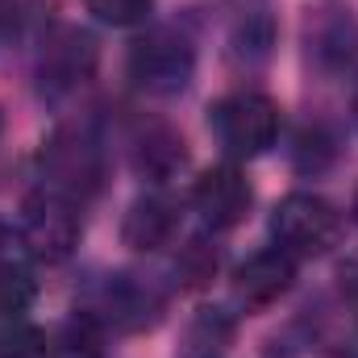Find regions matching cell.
<instances>
[{
	"mask_svg": "<svg viewBox=\"0 0 358 358\" xmlns=\"http://www.w3.org/2000/svg\"><path fill=\"white\" fill-rule=\"evenodd\" d=\"M0 138H4V113H0Z\"/></svg>",
	"mask_w": 358,
	"mask_h": 358,
	"instance_id": "obj_24",
	"label": "cell"
},
{
	"mask_svg": "<svg viewBox=\"0 0 358 358\" xmlns=\"http://www.w3.org/2000/svg\"><path fill=\"white\" fill-rule=\"evenodd\" d=\"M355 121H358V92H355Z\"/></svg>",
	"mask_w": 358,
	"mask_h": 358,
	"instance_id": "obj_25",
	"label": "cell"
},
{
	"mask_svg": "<svg viewBox=\"0 0 358 358\" xmlns=\"http://www.w3.org/2000/svg\"><path fill=\"white\" fill-rule=\"evenodd\" d=\"M0 358H50V338L29 325L0 329Z\"/></svg>",
	"mask_w": 358,
	"mask_h": 358,
	"instance_id": "obj_21",
	"label": "cell"
},
{
	"mask_svg": "<svg viewBox=\"0 0 358 358\" xmlns=\"http://www.w3.org/2000/svg\"><path fill=\"white\" fill-rule=\"evenodd\" d=\"M92 317L104 325V329H117V334H146L163 321L167 313V296L155 279L146 275H134V271H113L104 275L96 287H92L88 304Z\"/></svg>",
	"mask_w": 358,
	"mask_h": 358,
	"instance_id": "obj_4",
	"label": "cell"
},
{
	"mask_svg": "<svg viewBox=\"0 0 358 358\" xmlns=\"http://www.w3.org/2000/svg\"><path fill=\"white\" fill-rule=\"evenodd\" d=\"M176 234H179V204L167 192L138 196L121 217V242L138 255H155V250L171 246Z\"/></svg>",
	"mask_w": 358,
	"mask_h": 358,
	"instance_id": "obj_12",
	"label": "cell"
},
{
	"mask_svg": "<svg viewBox=\"0 0 358 358\" xmlns=\"http://www.w3.org/2000/svg\"><path fill=\"white\" fill-rule=\"evenodd\" d=\"M8 246V229H4V221H0V250Z\"/></svg>",
	"mask_w": 358,
	"mask_h": 358,
	"instance_id": "obj_22",
	"label": "cell"
},
{
	"mask_svg": "<svg viewBox=\"0 0 358 358\" xmlns=\"http://www.w3.org/2000/svg\"><path fill=\"white\" fill-rule=\"evenodd\" d=\"M84 238V217H80V204L55 196V192H34L25 196L21 204V246L29 250V259L46 263V267H59L76 255Z\"/></svg>",
	"mask_w": 358,
	"mask_h": 358,
	"instance_id": "obj_6",
	"label": "cell"
},
{
	"mask_svg": "<svg viewBox=\"0 0 358 358\" xmlns=\"http://www.w3.org/2000/svg\"><path fill=\"white\" fill-rule=\"evenodd\" d=\"M221 271V250L208 238H187L176 250V279L179 287H208Z\"/></svg>",
	"mask_w": 358,
	"mask_h": 358,
	"instance_id": "obj_18",
	"label": "cell"
},
{
	"mask_svg": "<svg viewBox=\"0 0 358 358\" xmlns=\"http://www.w3.org/2000/svg\"><path fill=\"white\" fill-rule=\"evenodd\" d=\"M38 179H42V192H55L84 208L104 187L100 138L84 125H59L38 150Z\"/></svg>",
	"mask_w": 358,
	"mask_h": 358,
	"instance_id": "obj_1",
	"label": "cell"
},
{
	"mask_svg": "<svg viewBox=\"0 0 358 358\" xmlns=\"http://www.w3.org/2000/svg\"><path fill=\"white\" fill-rule=\"evenodd\" d=\"M271 238L287 259H321L342 238V213L313 192H292L271 213Z\"/></svg>",
	"mask_w": 358,
	"mask_h": 358,
	"instance_id": "obj_5",
	"label": "cell"
},
{
	"mask_svg": "<svg viewBox=\"0 0 358 358\" xmlns=\"http://www.w3.org/2000/svg\"><path fill=\"white\" fill-rule=\"evenodd\" d=\"M313 342L321 350H334V355H346V350H358V313L350 304H338V308H321L313 321Z\"/></svg>",
	"mask_w": 358,
	"mask_h": 358,
	"instance_id": "obj_17",
	"label": "cell"
},
{
	"mask_svg": "<svg viewBox=\"0 0 358 358\" xmlns=\"http://www.w3.org/2000/svg\"><path fill=\"white\" fill-rule=\"evenodd\" d=\"M292 283H296V259H287L279 246H271V250L250 255L234 271V300L246 313H263L292 292Z\"/></svg>",
	"mask_w": 358,
	"mask_h": 358,
	"instance_id": "obj_10",
	"label": "cell"
},
{
	"mask_svg": "<svg viewBox=\"0 0 358 358\" xmlns=\"http://www.w3.org/2000/svg\"><path fill=\"white\" fill-rule=\"evenodd\" d=\"M279 129H283V108L267 92L242 88L208 104V134L229 159L250 163V159L267 155L279 142Z\"/></svg>",
	"mask_w": 358,
	"mask_h": 358,
	"instance_id": "obj_2",
	"label": "cell"
},
{
	"mask_svg": "<svg viewBox=\"0 0 358 358\" xmlns=\"http://www.w3.org/2000/svg\"><path fill=\"white\" fill-rule=\"evenodd\" d=\"M38 300V283L34 275L17 263H0V321H17L34 308Z\"/></svg>",
	"mask_w": 358,
	"mask_h": 358,
	"instance_id": "obj_19",
	"label": "cell"
},
{
	"mask_svg": "<svg viewBox=\"0 0 358 358\" xmlns=\"http://www.w3.org/2000/svg\"><path fill=\"white\" fill-rule=\"evenodd\" d=\"M100 67V46L80 25H55L38 50V92L46 100H67L92 84Z\"/></svg>",
	"mask_w": 358,
	"mask_h": 358,
	"instance_id": "obj_7",
	"label": "cell"
},
{
	"mask_svg": "<svg viewBox=\"0 0 358 358\" xmlns=\"http://www.w3.org/2000/svg\"><path fill=\"white\" fill-rule=\"evenodd\" d=\"M88 13L96 21L113 25V29H134V25H146L150 13H155V0H84Z\"/></svg>",
	"mask_w": 358,
	"mask_h": 358,
	"instance_id": "obj_20",
	"label": "cell"
},
{
	"mask_svg": "<svg viewBox=\"0 0 358 358\" xmlns=\"http://www.w3.org/2000/svg\"><path fill=\"white\" fill-rule=\"evenodd\" d=\"M234 334H238V317L221 304H204L187 317L176 358H225L234 346Z\"/></svg>",
	"mask_w": 358,
	"mask_h": 358,
	"instance_id": "obj_13",
	"label": "cell"
},
{
	"mask_svg": "<svg viewBox=\"0 0 358 358\" xmlns=\"http://www.w3.org/2000/svg\"><path fill=\"white\" fill-rule=\"evenodd\" d=\"M334 159H338V134L329 129V125H304L300 134H296V142H292V167L296 171H304V176H321V171H329L334 167Z\"/></svg>",
	"mask_w": 358,
	"mask_h": 358,
	"instance_id": "obj_16",
	"label": "cell"
},
{
	"mask_svg": "<svg viewBox=\"0 0 358 358\" xmlns=\"http://www.w3.org/2000/svg\"><path fill=\"white\" fill-rule=\"evenodd\" d=\"M125 67H129L134 88L167 100V96L187 92V84H192V76H196V46L176 25H155L129 46V63Z\"/></svg>",
	"mask_w": 358,
	"mask_h": 358,
	"instance_id": "obj_3",
	"label": "cell"
},
{
	"mask_svg": "<svg viewBox=\"0 0 358 358\" xmlns=\"http://www.w3.org/2000/svg\"><path fill=\"white\" fill-rule=\"evenodd\" d=\"M129 163L150 183H171L187 167V142L167 121H142L129 138Z\"/></svg>",
	"mask_w": 358,
	"mask_h": 358,
	"instance_id": "obj_11",
	"label": "cell"
},
{
	"mask_svg": "<svg viewBox=\"0 0 358 358\" xmlns=\"http://www.w3.org/2000/svg\"><path fill=\"white\" fill-rule=\"evenodd\" d=\"M308 63L325 76H346L358 63V17L342 4H325L304 25Z\"/></svg>",
	"mask_w": 358,
	"mask_h": 358,
	"instance_id": "obj_9",
	"label": "cell"
},
{
	"mask_svg": "<svg viewBox=\"0 0 358 358\" xmlns=\"http://www.w3.org/2000/svg\"><path fill=\"white\" fill-rule=\"evenodd\" d=\"M350 213H355V225H358V192H355V204H350Z\"/></svg>",
	"mask_w": 358,
	"mask_h": 358,
	"instance_id": "obj_23",
	"label": "cell"
},
{
	"mask_svg": "<svg viewBox=\"0 0 358 358\" xmlns=\"http://www.w3.org/2000/svg\"><path fill=\"white\" fill-rule=\"evenodd\" d=\"M275 38H279V29H275V17L267 4L246 8L229 29V55L238 67H263L275 50Z\"/></svg>",
	"mask_w": 358,
	"mask_h": 358,
	"instance_id": "obj_14",
	"label": "cell"
},
{
	"mask_svg": "<svg viewBox=\"0 0 358 358\" xmlns=\"http://www.w3.org/2000/svg\"><path fill=\"white\" fill-rule=\"evenodd\" d=\"M192 204H196V213H200V221L208 229L225 234V229H234V225H242L250 217L255 187H250V179H246L242 167L221 163V167H213V171H204V176L196 179Z\"/></svg>",
	"mask_w": 358,
	"mask_h": 358,
	"instance_id": "obj_8",
	"label": "cell"
},
{
	"mask_svg": "<svg viewBox=\"0 0 358 358\" xmlns=\"http://www.w3.org/2000/svg\"><path fill=\"white\" fill-rule=\"evenodd\" d=\"M108 329L92 317L88 308H76L50 338V358H104Z\"/></svg>",
	"mask_w": 358,
	"mask_h": 358,
	"instance_id": "obj_15",
	"label": "cell"
}]
</instances>
